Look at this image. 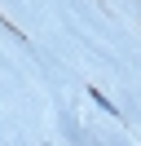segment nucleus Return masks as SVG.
I'll list each match as a JSON object with an SVG mask.
<instances>
[{
	"instance_id": "obj_1",
	"label": "nucleus",
	"mask_w": 141,
	"mask_h": 146,
	"mask_svg": "<svg viewBox=\"0 0 141 146\" xmlns=\"http://www.w3.org/2000/svg\"><path fill=\"white\" fill-rule=\"evenodd\" d=\"M88 98H93V102H97V106H101V111H106V115H115V111H119V106H115V102H110V98H106V93H101V89H88Z\"/></svg>"
}]
</instances>
